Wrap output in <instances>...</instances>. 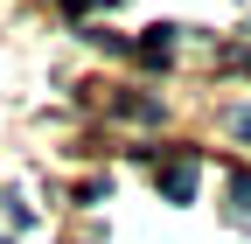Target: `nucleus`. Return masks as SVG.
I'll list each match as a JSON object with an SVG mask.
<instances>
[{
    "label": "nucleus",
    "mask_w": 251,
    "mask_h": 244,
    "mask_svg": "<svg viewBox=\"0 0 251 244\" xmlns=\"http://www.w3.org/2000/svg\"><path fill=\"white\" fill-rule=\"evenodd\" d=\"M161 195L168 202H196V154H175L161 168Z\"/></svg>",
    "instance_id": "nucleus-1"
},
{
    "label": "nucleus",
    "mask_w": 251,
    "mask_h": 244,
    "mask_svg": "<svg viewBox=\"0 0 251 244\" xmlns=\"http://www.w3.org/2000/svg\"><path fill=\"white\" fill-rule=\"evenodd\" d=\"M168 49H175V28H147V42H140L147 63H168Z\"/></svg>",
    "instance_id": "nucleus-2"
},
{
    "label": "nucleus",
    "mask_w": 251,
    "mask_h": 244,
    "mask_svg": "<svg viewBox=\"0 0 251 244\" xmlns=\"http://www.w3.org/2000/svg\"><path fill=\"white\" fill-rule=\"evenodd\" d=\"M230 195H237V217L251 223V174H230Z\"/></svg>",
    "instance_id": "nucleus-3"
},
{
    "label": "nucleus",
    "mask_w": 251,
    "mask_h": 244,
    "mask_svg": "<svg viewBox=\"0 0 251 244\" xmlns=\"http://www.w3.org/2000/svg\"><path fill=\"white\" fill-rule=\"evenodd\" d=\"M230 126H237V133H244V140H251V112H237V119H230Z\"/></svg>",
    "instance_id": "nucleus-4"
}]
</instances>
